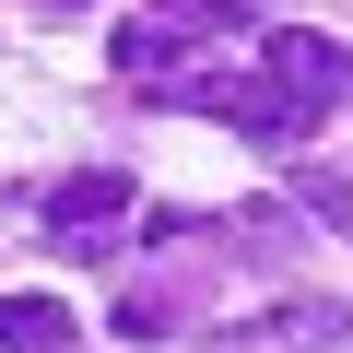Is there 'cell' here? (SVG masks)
<instances>
[{
    "label": "cell",
    "mask_w": 353,
    "mask_h": 353,
    "mask_svg": "<svg viewBox=\"0 0 353 353\" xmlns=\"http://www.w3.org/2000/svg\"><path fill=\"white\" fill-rule=\"evenodd\" d=\"M36 12H83V0H36Z\"/></svg>",
    "instance_id": "9"
},
{
    "label": "cell",
    "mask_w": 353,
    "mask_h": 353,
    "mask_svg": "<svg viewBox=\"0 0 353 353\" xmlns=\"http://www.w3.org/2000/svg\"><path fill=\"white\" fill-rule=\"evenodd\" d=\"M271 83L318 118V106H341V94H353V48H330L318 24H283V36H271Z\"/></svg>",
    "instance_id": "2"
},
{
    "label": "cell",
    "mask_w": 353,
    "mask_h": 353,
    "mask_svg": "<svg viewBox=\"0 0 353 353\" xmlns=\"http://www.w3.org/2000/svg\"><path fill=\"white\" fill-rule=\"evenodd\" d=\"M176 48H189L176 24H118V71H130V83H165V71H176Z\"/></svg>",
    "instance_id": "6"
},
{
    "label": "cell",
    "mask_w": 353,
    "mask_h": 353,
    "mask_svg": "<svg viewBox=\"0 0 353 353\" xmlns=\"http://www.w3.org/2000/svg\"><path fill=\"white\" fill-rule=\"evenodd\" d=\"M153 24H176V36H236V0H153Z\"/></svg>",
    "instance_id": "7"
},
{
    "label": "cell",
    "mask_w": 353,
    "mask_h": 353,
    "mask_svg": "<svg viewBox=\"0 0 353 353\" xmlns=\"http://www.w3.org/2000/svg\"><path fill=\"white\" fill-rule=\"evenodd\" d=\"M118 212H130V176H106V165H94V176H59V189H48V236H59L71 259H94Z\"/></svg>",
    "instance_id": "3"
},
{
    "label": "cell",
    "mask_w": 353,
    "mask_h": 353,
    "mask_svg": "<svg viewBox=\"0 0 353 353\" xmlns=\"http://www.w3.org/2000/svg\"><path fill=\"white\" fill-rule=\"evenodd\" d=\"M318 341H341V306H283L271 330H248V353H318Z\"/></svg>",
    "instance_id": "5"
},
{
    "label": "cell",
    "mask_w": 353,
    "mask_h": 353,
    "mask_svg": "<svg viewBox=\"0 0 353 353\" xmlns=\"http://www.w3.org/2000/svg\"><path fill=\"white\" fill-rule=\"evenodd\" d=\"M201 118H224V130H248V141H306V106L259 71V83H176Z\"/></svg>",
    "instance_id": "1"
},
{
    "label": "cell",
    "mask_w": 353,
    "mask_h": 353,
    "mask_svg": "<svg viewBox=\"0 0 353 353\" xmlns=\"http://www.w3.org/2000/svg\"><path fill=\"white\" fill-rule=\"evenodd\" d=\"M306 212H318V224H341V236H353V189H341V176H306Z\"/></svg>",
    "instance_id": "8"
},
{
    "label": "cell",
    "mask_w": 353,
    "mask_h": 353,
    "mask_svg": "<svg viewBox=\"0 0 353 353\" xmlns=\"http://www.w3.org/2000/svg\"><path fill=\"white\" fill-rule=\"evenodd\" d=\"M59 341H71L59 294H0V353H59Z\"/></svg>",
    "instance_id": "4"
}]
</instances>
